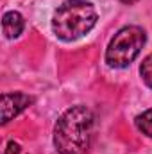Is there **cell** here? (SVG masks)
<instances>
[{
	"instance_id": "cell-1",
	"label": "cell",
	"mask_w": 152,
	"mask_h": 154,
	"mask_svg": "<svg viewBox=\"0 0 152 154\" xmlns=\"http://www.w3.org/2000/svg\"><path fill=\"white\" fill-rule=\"evenodd\" d=\"M93 113L86 106L66 109L54 127V145L59 154H84L90 147Z\"/></svg>"
},
{
	"instance_id": "cell-2",
	"label": "cell",
	"mask_w": 152,
	"mask_h": 154,
	"mask_svg": "<svg viewBox=\"0 0 152 154\" xmlns=\"http://www.w3.org/2000/svg\"><path fill=\"white\" fill-rule=\"evenodd\" d=\"M99 20L93 4L86 0H66L63 2L52 18V31L63 41H75L88 34Z\"/></svg>"
},
{
	"instance_id": "cell-3",
	"label": "cell",
	"mask_w": 152,
	"mask_h": 154,
	"mask_svg": "<svg viewBox=\"0 0 152 154\" xmlns=\"http://www.w3.org/2000/svg\"><path fill=\"white\" fill-rule=\"evenodd\" d=\"M145 41L147 34L141 27L138 25L122 27L109 41V47L106 50V63L111 68H127L140 56Z\"/></svg>"
},
{
	"instance_id": "cell-4",
	"label": "cell",
	"mask_w": 152,
	"mask_h": 154,
	"mask_svg": "<svg viewBox=\"0 0 152 154\" xmlns=\"http://www.w3.org/2000/svg\"><path fill=\"white\" fill-rule=\"evenodd\" d=\"M31 104H32V97H29L27 93H20V91L2 93V124H7L9 120L18 116Z\"/></svg>"
},
{
	"instance_id": "cell-5",
	"label": "cell",
	"mask_w": 152,
	"mask_h": 154,
	"mask_svg": "<svg viewBox=\"0 0 152 154\" xmlns=\"http://www.w3.org/2000/svg\"><path fill=\"white\" fill-rule=\"evenodd\" d=\"M23 27H25L23 16L18 11H7L4 14V18H2V31H4V36L7 39L18 38L23 32Z\"/></svg>"
},
{
	"instance_id": "cell-6",
	"label": "cell",
	"mask_w": 152,
	"mask_h": 154,
	"mask_svg": "<svg viewBox=\"0 0 152 154\" xmlns=\"http://www.w3.org/2000/svg\"><path fill=\"white\" fill-rule=\"evenodd\" d=\"M136 127L140 133L152 138V109H147L145 113L136 116Z\"/></svg>"
},
{
	"instance_id": "cell-7",
	"label": "cell",
	"mask_w": 152,
	"mask_h": 154,
	"mask_svg": "<svg viewBox=\"0 0 152 154\" xmlns=\"http://www.w3.org/2000/svg\"><path fill=\"white\" fill-rule=\"evenodd\" d=\"M140 75L143 79V82L152 88V54H149L145 59H143V63H141V66H140Z\"/></svg>"
},
{
	"instance_id": "cell-8",
	"label": "cell",
	"mask_w": 152,
	"mask_h": 154,
	"mask_svg": "<svg viewBox=\"0 0 152 154\" xmlns=\"http://www.w3.org/2000/svg\"><path fill=\"white\" fill-rule=\"evenodd\" d=\"M4 154H25V152H23V149L20 147V143H16V142L11 140V142H7Z\"/></svg>"
},
{
	"instance_id": "cell-9",
	"label": "cell",
	"mask_w": 152,
	"mask_h": 154,
	"mask_svg": "<svg viewBox=\"0 0 152 154\" xmlns=\"http://www.w3.org/2000/svg\"><path fill=\"white\" fill-rule=\"evenodd\" d=\"M120 2H123V4H129V5H131V4H136V2H140V0H120Z\"/></svg>"
}]
</instances>
